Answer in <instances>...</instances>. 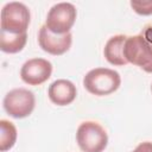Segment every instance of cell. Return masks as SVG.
I'll return each mask as SVG.
<instances>
[{
	"instance_id": "5",
	"label": "cell",
	"mask_w": 152,
	"mask_h": 152,
	"mask_svg": "<svg viewBox=\"0 0 152 152\" xmlns=\"http://www.w3.org/2000/svg\"><path fill=\"white\" fill-rule=\"evenodd\" d=\"M2 104L10 116L23 119L33 112L36 97L34 94L26 88H14L5 95Z\"/></svg>"
},
{
	"instance_id": "14",
	"label": "cell",
	"mask_w": 152,
	"mask_h": 152,
	"mask_svg": "<svg viewBox=\"0 0 152 152\" xmlns=\"http://www.w3.org/2000/svg\"><path fill=\"white\" fill-rule=\"evenodd\" d=\"M132 152H152V142L150 141L140 142Z\"/></svg>"
},
{
	"instance_id": "7",
	"label": "cell",
	"mask_w": 152,
	"mask_h": 152,
	"mask_svg": "<svg viewBox=\"0 0 152 152\" xmlns=\"http://www.w3.org/2000/svg\"><path fill=\"white\" fill-rule=\"evenodd\" d=\"M52 74V64L45 58H31L20 69L21 80L28 86H39L46 82Z\"/></svg>"
},
{
	"instance_id": "4",
	"label": "cell",
	"mask_w": 152,
	"mask_h": 152,
	"mask_svg": "<svg viewBox=\"0 0 152 152\" xmlns=\"http://www.w3.org/2000/svg\"><path fill=\"white\" fill-rule=\"evenodd\" d=\"M30 20V10L23 2H7L1 10V31L14 34L26 33Z\"/></svg>"
},
{
	"instance_id": "1",
	"label": "cell",
	"mask_w": 152,
	"mask_h": 152,
	"mask_svg": "<svg viewBox=\"0 0 152 152\" xmlns=\"http://www.w3.org/2000/svg\"><path fill=\"white\" fill-rule=\"evenodd\" d=\"M124 55L128 63L152 72V24L144 26L139 34L127 36Z\"/></svg>"
},
{
	"instance_id": "6",
	"label": "cell",
	"mask_w": 152,
	"mask_h": 152,
	"mask_svg": "<svg viewBox=\"0 0 152 152\" xmlns=\"http://www.w3.org/2000/svg\"><path fill=\"white\" fill-rule=\"evenodd\" d=\"M77 17L76 7L70 2H58L53 5L46 15L45 26L56 34H65L70 32Z\"/></svg>"
},
{
	"instance_id": "2",
	"label": "cell",
	"mask_w": 152,
	"mask_h": 152,
	"mask_svg": "<svg viewBox=\"0 0 152 152\" xmlns=\"http://www.w3.org/2000/svg\"><path fill=\"white\" fill-rule=\"evenodd\" d=\"M121 84L120 74L108 68H95L83 77L86 90L96 96H106L116 91Z\"/></svg>"
},
{
	"instance_id": "3",
	"label": "cell",
	"mask_w": 152,
	"mask_h": 152,
	"mask_svg": "<svg viewBox=\"0 0 152 152\" xmlns=\"http://www.w3.org/2000/svg\"><path fill=\"white\" fill-rule=\"evenodd\" d=\"M76 141L83 152H103L108 144V134L99 122L83 121L76 131Z\"/></svg>"
},
{
	"instance_id": "9",
	"label": "cell",
	"mask_w": 152,
	"mask_h": 152,
	"mask_svg": "<svg viewBox=\"0 0 152 152\" xmlns=\"http://www.w3.org/2000/svg\"><path fill=\"white\" fill-rule=\"evenodd\" d=\"M77 90L75 84L65 78L53 81L48 88V96L50 101L57 106H68L76 99Z\"/></svg>"
},
{
	"instance_id": "15",
	"label": "cell",
	"mask_w": 152,
	"mask_h": 152,
	"mask_svg": "<svg viewBox=\"0 0 152 152\" xmlns=\"http://www.w3.org/2000/svg\"><path fill=\"white\" fill-rule=\"evenodd\" d=\"M151 91H152V84H151Z\"/></svg>"
},
{
	"instance_id": "12",
	"label": "cell",
	"mask_w": 152,
	"mask_h": 152,
	"mask_svg": "<svg viewBox=\"0 0 152 152\" xmlns=\"http://www.w3.org/2000/svg\"><path fill=\"white\" fill-rule=\"evenodd\" d=\"M17 128L13 122L8 120H0V151L6 152L11 150L17 141Z\"/></svg>"
},
{
	"instance_id": "8",
	"label": "cell",
	"mask_w": 152,
	"mask_h": 152,
	"mask_svg": "<svg viewBox=\"0 0 152 152\" xmlns=\"http://www.w3.org/2000/svg\"><path fill=\"white\" fill-rule=\"evenodd\" d=\"M72 43V36L71 33H65V34H56L52 33L45 25L40 26L39 32H38V44L44 50L45 52L53 55V56H59L65 53Z\"/></svg>"
},
{
	"instance_id": "11",
	"label": "cell",
	"mask_w": 152,
	"mask_h": 152,
	"mask_svg": "<svg viewBox=\"0 0 152 152\" xmlns=\"http://www.w3.org/2000/svg\"><path fill=\"white\" fill-rule=\"evenodd\" d=\"M27 42V33H8L0 31V49L6 53H17L20 52Z\"/></svg>"
},
{
	"instance_id": "10",
	"label": "cell",
	"mask_w": 152,
	"mask_h": 152,
	"mask_svg": "<svg viewBox=\"0 0 152 152\" xmlns=\"http://www.w3.org/2000/svg\"><path fill=\"white\" fill-rule=\"evenodd\" d=\"M126 39H127V36L125 34H115L107 40L103 49V55L107 62L110 63L112 65L122 66L128 63L124 55Z\"/></svg>"
},
{
	"instance_id": "13",
	"label": "cell",
	"mask_w": 152,
	"mask_h": 152,
	"mask_svg": "<svg viewBox=\"0 0 152 152\" xmlns=\"http://www.w3.org/2000/svg\"><path fill=\"white\" fill-rule=\"evenodd\" d=\"M129 5L133 8V11L140 15H151L152 14V0L131 1Z\"/></svg>"
}]
</instances>
